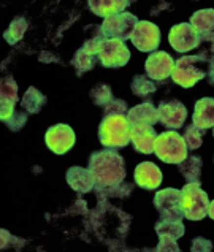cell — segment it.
<instances>
[{
  "mask_svg": "<svg viewBox=\"0 0 214 252\" xmlns=\"http://www.w3.org/2000/svg\"><path fill=\"white\" fill-rule=\"evenodd\" d=\"M128 59H130V51H128V48L122 40L106 38L100 46L98 61L106 68L124 67Z\"/></svg>",
  "mask_w": 214,
  "mask_h": 252,
  "instance_id": "ba28073f",
  "label": "cell"
},
{
  "mask_svg": "<svg viewBox=\"0 0 214 252\" xmlns=\"http://www.w3.org/2000/svg\"><path fill=\"white\" fill-rule=\"evenodd\" d=\"M89 95L92 98V102H94L97 106H102V108H105L114 98L110 84H106V83H98V84H95L94 88H92Z\"/></svg>",
  "mask_w": 214,
  "mask_h": 252,
  "instance_id": "4dcf8cb0",
  "label": "cell"
},
{
  "mask_svg": "<svg viewBox=\"0 0 214 252\" xmlns=\"http://www.w3.org/2000/svg\"><path fill=\"white\" fill-rule=\"evenodd\" d=\"M18 102V86L13 76H3L0 81V119L3 122L14 114Z\"/></svg>",
  "mask_w": 214,
  "mask_h": 252,
  "instance_id": "5bb4252c",
  "label": "cell"
},
{
  "mask_svg": "<svg viewBox=\"0 0 214 252\" xmlns=\"http://www.w3.org/2000/svg\"><path fill=\"white\" fill-rule=\"evenodd\" d=\"M105 116H116V114H122V116H127L128 114V106L124 100L119 98H113L111 102L103 108Z\"/></svg>",
  "mask_w": 214,
  "mask_h": 252,
  "instance_id": "d6a6232c",
  "label": "cell"
},
{
  "mask_svg": "<svg viewBox=\"0 0 214 252\" xmlns=\"http://www.w3.org/2000/svg\"><path fill=\"white\" fill-rule=\"evenodd\" d=\"M127 119L130 121V124H148L154 126L159 122V111L151 102H145L141 105H137L128 110Z\"/></svg>",
  "mask_w": 214,
  "mask_h": 252,
  "instance_id": "d6986e66",
  "label": "cell"
},
{
  "mask_svg": "<svg viewBox=\"0 0 214 252\" xmlns=\"http://www.w3.org/2000/svg\"><path fill=\"white\" fill-rule=\"evenodd\" d=\"M46 100H48L46 95H43L38 89H35L33 86H31V88L26 91L23 100H21V105H23L27 114H37L40 113L41 108L46 105Z\"/></svg>",
  "mask_w": 214,
  "mask_h": 252,
  "instance_id": "603a6c76",
  "label": "cell"
},
{
  "mask_svg": "<svg viewBox=\"0 0 214 252\" xmlns=\"http://www.w3.org/2000/svg\"><path fill=\"white\" fill-rule=\"evenodd\" d=\"M155 251H170V252H178L180 251V246H178L176 240L173 238H160L159 244H157Z\"/></svg>",
  "mask_w": 214,
  "mask_h": 252,
  "instance_id": "d590c367",
  "label": "cell"
},
{
  "mask_svg": "<svg viewBox=\"0 0 214 252\" xmlns=\"http://www.w3.org/2000/svg\"><path fill=\"white\" fill-rule=\"evenodd\" d=\"M94 190L97 192V195L100 198V203H106L108 198H124L128 197L133 190L132 184L121 183L116 186H108V187H94Z\"/></svg>",
  "mask_w": 214,
  "mask_h": 252,
  "instance_id": "cb8c5ba5",
  "label": "cell"
},
{
  "mask_svg": "<svg viewBox=\"0 0 214 252\" xmlns=\"http://www.w3.org/2000/svg\"><path fill=\"white\" fill-rule=\"evenodd\" d=\"M46 146L53 151L54 154L63 156L75 146L76 135L73 132V128L67 124H57L49 127V130L45 135Z\"/></svg>",
  "mask_w": 214,
  "mask_h": 252,
  "instance_id": "9c48e42d",
  "label": "cell"
},
{
  "mask_svg": "<svg viewBox=\"0 0 214 252\" xmlns=\"http://www.w3.org/2000/svg\"><path fill=\"white\" fill-rule=\"evenodd\" d=\"M98 61V56H92L89 53H86L84 49H78L75 53L73 59H71V65H73L78 71V76H81L84 71H89L95 67V63Z\"/></svg>",
  "mask_w": 214,
  "mask_h": 252,
  "instance_id": "4316f807",
  "label": "cell"
},
{
  "mask_svg": "<svg viewBox=\"0 0 214 252\" xmlns=\"http://www.w3.org/2000/svg\"><path fill=\"white\" fill-rule=\"evenodd\" d=\"M200 43L197 46V56L205 62H211L214 59V32L198 35Z\"/></svg>",
  "mask_w": 214,
  "mask_h": 252,
  "instance_id": "f546056e",
  "label": "cell"
},
{
  "mask_svg": "<svg viewBox=\"0 0 214 252\" xmlns=\"http://www.w3.org/2000/svg\"><path fill=\"white\" fill-rule=\"evenodd\" d=\"M67 183L73 190L78 193H88L94 190L95 181L89 168H81V167H71L67 170Z\"/></svg>",
  "mask_w": 214,
  "mask_h": 252,
  "instance_id": "e0dca14e",
  "label": "cell"
},
{
  "mask_svg": "<svg viewBox=\"0 0 214 252\" xmlns=\"http://www.w3.org/2000/svg\"><path fill=\"white\" fill-rule=\"evenodd\" d=\"M132 43L135 48H138L143 53H151L160 45V31L155 24L149 21H140L137 29L132 35Z\"/></svg>",
  "mask_w": 214,
  "mask_h": 252,
  "instance_id": "8fae6325",
  "label": "cell"
},
{
  "mask_svg": "<svg viewBox=\"0 0 214 252\" xmlns=\"http://www.w3.org/2000/svg\"><path fill=\"white\" fill-rule=\"evenodd\" d=\"M157 111H159V122H162L165 127L176 128V130L183 127L185 118H187V110L178 100L162 102L159 108H157Z\"/></svg>",
  "mask_w": 214,
  "mask_h": 252,
  "instance_id": "4fadbf2b",
  "label": "cell"
},
{
  "mask_svg": "<svg viewBox=\"0 0 214 252\" xmlns=\"http://www.w3.org/2000/svg\"><path fill=\"white\" fill-rule=\"evenodd\" d=\"M208 81H210V84H213L214 86V59L208 63Z\"/></svg>",
  "mask_w": 214,
  "mask_h": 252,
  "instance_id": "8d00e7d4",
  "label": "cell"
},
{
  "mask_svg": "<svg viewBox=\"0 0 214 252\" xmlns=\"http://www.w3.org/2000/svg\"><path fill=\"white\" fill-rule=\"evenodd\" d=\"M89 31L92 32V35H91V38H88L84 41L83 49L92 56H98L100 46H102V43L106 40V37L103 35L102 26H92V27H89Z\"/></svg>",
  "mask_w": 214,
  "mask_h": 252,
  "instance_id": "83f0119b",
  "label": "cell"
},
{
  "mask_svg": "<svg viewBox=\"0 0 214 252\" xmlns=\"http://www.w3.org/2000/svg\"><path fill=\"white\" fill-rule=\"evenodd\" d=\"M190 251L192 252H210V251H213V244H211V241L200 238L198 236V238H194V241H192Z\"/></svg>",
  "mask_w": 214,
  "mask_h": 252,
  "instance_id": "e575fe53",
  "label": "cell"
},
{
  "mask_svg": "<svg viewBox=\"0 0 214 252\" xmlns=\"http://www.w3.org/2000/svg\"><path fill=\"white\" fill-rule=\"evenodd\" d=\"M27 118H29V114H26V113H16V111H14L13 116H11L10 119H6V121H5V124L8 126L10 130H13V132H19L21 128H23V127L26 126Z\"/></svg>",
  "mask_w": 214,
  "mask_h": 252,
  "instance_id": "836d02e7",
  "label": "cell"
},
{
  "mask_svg": "<svg viewBox=\"0 0 214 252\" xmlns=\"http://www.w3.org/2000/svg\"><path fill=\"white\" fill-rule=\"evenodd\" d=\"M168 41L175 51L189 53L192 49H197L200 37L189 23H181L171 27V31L168 33Z\"/></svg>",
  "mask_w": 214,
  "mask_h": 252,
  "instance_id": "30bf717a",
  "label": "cell"
},
{
  "mask_svg": "<svg viewBox=\"0 0 214 252\" xmlns=\"http://www.w3.org/2000/svg\"><path fill=\"white\" fill-rule=\"evenodd\" d=\"M27 27H29L27 19L23 18V16H16V18L11 21L10 27L5 31L3 38L6 40V43H8V45H16V43L21 41V38L24 37Z\"/></svg>",
  "mask_w": 214,
  "mask_h": 252,
  "instance_id": "484cf974",
  "label": "cell"
},
{
  "mask_svg": "<svg viewBox=\"0 0 214 252\" xmlns=\"http://www.w3.org/2000/svg\"><path fill=\"white\" fill-rule=\"evenodd\" d=\"M205 128H200L195 124H192L189 127H185L183 138L185 141V146L187 149H197L202 146V141H203V136H205Z\"/></svg>",
  "mask_w": 214,
  "mask_h": 252,
  "instance_id": "1f68e13d",
  "label": "cell"
},
{
  "mask_svg": "<svg viewBox=\"0 0 214 252\" xmlns=\"http://www.w3.org/2000/svg\"><path fill=\"white\" fill-rule=\"evenodd\" d=\"M157 133L153 126L148 124H133L130 130V143L133 145L135 151L141 154H151L154 153Z\"/></svg>",
  "mask_w": 214,
  "mask_h": 252,
  "instance_id": "9a60e30c",
  "label": "cell"
},
{
  "mask_svg": "<svg viewBox=\"0 0 214 252\" xmlns=\"http://www.w3.org/2000/svg\"><path fill=\"white\" fill-rule=\"evenodd\" d=\"M213 128H214V127H213Z\"/></svg>",
  "mask_w": 214,
  "mask_h": 252,
  "instance_id": "f35d334b",
  "label": "cell"
},
{
  "mask_svg": "<svg viewBox=\"0 0 214 252\" xmlns=\"http://www.w3.org/2000/svg\"><path fill=\"white\" fill-rule=\"evenodd\" d=\"M208 216L214 220V200L210 201V206H208Z\"/></svg>",
  "mask_w": 214,
  "mask_h": 252,
  "instance_id": "74e56055",
  "label": "cell"
},
{
  "mask_svg": "<svg viewBox=\"0 0 214 252\" xmlns=\"http://www.w3.org/2000/svg\"><path fill=\"white\" fill-rule=\"evenodd\" d=\"M130 88H132V92L135 94V95H138V97H148L149 94L155 92V89H157L154 81L148 75L146 76L145 75L133 76Z\"/></svg>",
  "mask_w": 214,
  "mask_h": 252,
  "instance_id": "f1b7e54d",
  "label": "cell"
},
{
  "mask_svg": "<svg viewBox=\"0 0 214 252\" xmlns=\"http://www.w3.org/2000/svg\"><path fill=\"white\" fill-rule=\"evenodd\" d=\"M154 206L159 211L160 218L165 220H183L185 218L181 190L171 189V187L159 190L154 197Z\"/></svg>",
  "mask_w": 214,
  "mask_h": 252,
  "instance_id": "52a82bcc",
  "label": "cell"
},
{
  "mask_svg": "<svg viewBox=\"0 0 214 252\" xmlns=\"http://www.w3.org/2000/svg\"><path fill=\"white\" fill-rule=\"evenodd\" d=\"M130 130L132 124L127 116H103L98 127V138L105 148L119 149L130 143Z\"/></svg>",
  "mask_w": 214,
  "mask_h": 252,
  "instance_id": "7a4b0ae2",
  "label": "cell"
},
{
  "mask_svg": "<svg viewBox=\"0 0 214 252\" xmlns=\"http://www.w3.org/2000/svg\"><path fill=\"white\" fill-rule=\"evenodd\" d=\"M208 62L200 59L198 56H184L175 62L171 78L176 84H180L184 89H190L200 80L208 75Z\"/></svg>",
  "mask_w": 214,
  "mask_h": 252,
  "instance_id": "3957f363",
  "label": "cell"
},
{
  "mask_svg": "<svg viewBox=\"0 0 214 252\" xmlns=\"http://www.w3.org/2000/svg\"><path fill=\"white\" fill-rule=\"evenodd\" d=\"M175 67V61L168 53L165 51H155L151 53V56L146 59L145 68L146 75L153 81H163L168 76H171V71Z\"/></svg>",
  "mask_w": 214,
  "mask_h": 252,
  "instance_id": "7c38bea8",
  "label": "cell"
},
{
  "mask_svg": "<svg viewBox=\"0 0 214 252\" xmlns=\"http://www.w3.org/2000/svg\"><path fill=\"white\" fill-rule=\"evenodd\" d=\"M89 171L94 176L95 187H108L124 183L127 176L125 160L114 149L95 151L89 157Z\"/></svg>",
  "mask_w": 214,
  "mask_h": 252,
  "instance_id": "6da1fadb",
  "label": "cell"
},
{
  "mask_svg": "<svg viewBox=\"0 0 214 252\" xmlns=\"http://www.w3.org/2000/svg\"><path fill=\"white\" fill-rule=\"evenodd\" d=\"M192 124H195L200 128H205V130L214 127V98L205 97L198 100L194 108Z\"/></svg>",
  "mask_w": 214,
  "mask_h": 252,
  "instance_id": "ac0fdd59",
  "label": "cell"
},
{
  "mask_svg": "<svg viewBox=\"0 0 214 252\" xmlns=\"http://www.w3.org/2000/svg\"><path fill=\"white\" fill-rule=\"evenodd\" d=\"M154 153L165 163L178 165L187 157V146H185V141L180 133L175 130H168L162 135H157Z\"/></svg>",
  "mask_w": 214,
  "mask_h": 252,
  "instance_id": "277c9868",
  "label": "cell"
},
{
  "mask_svg": "<svg viewBox=\"0 0 214 252\" xmlns=\"http://www.w3.org/2000/svg\"><path fill=\"white\" fill-rule=\"evenodd\" d=\"M202 159L197 156H187L185 159L178 163V170L184 176L187 183H198L202 181Z\"/></svg>",
  "mask_w": 214,
  "mask_h": 252,
  "instance_id": "44dd1931",
  "label": "cell"
},
{
  "mask_svg": "<svg viewBox=\"0 0 214 252\" xmlns=\"http://www.w3.org/2000/svg\"><path fill=\"white\" fill-rule=\"evenodd\" d=\"M135 183L146 190H154L162 184V171L153 162H143L135 168Z\"/></svg>",
  "mask_w": 214,
  "mask_h": 252,
  "instance_id": "2e32d148",
  "label": "cell"
},
{
  "mask_svg": "<svg viewBox=\"0 0 214 252\" xmlns=\"http://www.w3.org/2000/svg\"><path fill=\"white\" fill-rule=\"evenodd\" d=\"M88 5L92 13L106 19L118 13L125 11V8L130 5V2H128V0H91Z\"/></svg>",
  "mask_w": 214,
  "mask_h": 252,
  "instance_id": "ffe728a7",
  "label": "cell"
},
{
  "mask_svg": "<svg viewBox=\"0 0 214 252\" xmlns=\"http://www.w3.org/2000/svg\"><path fill=\"white\" fill-rule=\"evenodd\" d=\"M190 26L198 35L214 32V10H200L195 11L190 18Z\"/></svg>",
  "mask_w": 214,
  "mask_h": 252,
  "instance_id": "7402d4cb",
  "label": "cell"
},
{
  "mask_svg": "<svg viewBox=\"0 0 214 252\" xmlns=\"http://www.w3.org/2000/svg\"><path fill=\"white\" fill-rule=\"evenodd\" d=\"M138 23L140 21L135 14L128 11H122V13L114 14V16L106 18L102 24V31L106 38H118V40L125 41L128 38H132Z\"/></svg>",
  "mask_w": 214,
  "mask_h": 252,
  "instance_id": "8992f818",
  "label": "cell"
},
{
  "mask_svg": "<svg viewBox=\"0 0 214 252\" xmlns=\"http://www.w3.org/2000/svg\"><path fill=\"white\" fill-rule=\"evenodd\" d=\"M184 216L189 220H202L208 216L210 198L198 183H187L181 189Z\"/></svg>",
  "mask_w": 214,
  "mask_h": 252,
  "instance_id": "5b68a950",
  "label": "cell"
},
{
  "mask_svg": "<svg viewBox=\"0 0 214 252\" xmlns=\"http://www.w3.org/2000/svg\"><path fill=\"white\" fill-rule=\"evenodd\" d=\"M155 233L159 235V238H173L178 240L184 235V225L181 220H165L160 219L155 222Z\"/></svg>",
  "mask_w": 214,
  "mask_h": 252,
  "instance_id": "d4e9b609",
  "label": "cell"
}]
</instances>
